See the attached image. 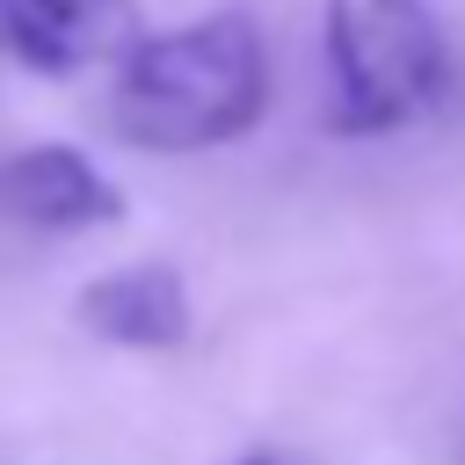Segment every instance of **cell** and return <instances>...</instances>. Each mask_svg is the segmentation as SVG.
I'll return each instance as SVG.
<instances>
[{"instance_id": "cell-1", "label": "cell", "mask_w": 465, "mask_h": 465, "mask_svg": "<svg viewBox=\"0 0 465 465\" xmlns=\"http://www.w3.org/2000/svg\"><path fill=\"white\" fill-rule=\"evenodd\" d=\"M269 116V44L247 7H211L109 73V131L138 153H211Z\"/></svg>"}, {"instance_id": "cell-2", "label": "cell", "mask_w": 465, "mask_h": 465, "mask_svg": "<svg viewBox=\"0 0 465 465\" xmlns=\"http://www.w3.org/2000/svg\"><path fill=\"white\" fill-rule=\"evenodd\" d=\"M327 58V131L385 138L429 116L450 87V44L429 0H327L320 15Z\"/></svg>"}, {"instance_id": "cell-3", "label": "cell", "mask_w": 465, "mask_h": 465, "mask_svg": "<svg viewBox=\"0 0 465 465\" xmlns=\"http://www.w3.org/2000/svg\"><path fill=\"white\" fill-rule=\"evenodd\" d=\"M145 44L138 0H0V58L73 80V73H116Z\"/></svg>"}, {"instance_id": "cell-4", "label": "cell", "mask_w": 465, "mask_h": 465, "mask_svg": "<svg viewBox=\"0 0 465 465\" xmlns=\"http://www.w3.org/2000/svg\"><path fill=\"white\" fill-rule=\"evenodd\" d=\"M0 218L29 232H102L124 225V189L80 145H22L0 160Z\"/></svg>"}, {"instance_id": "cell-5", "label": "cell", "mask_w": 465, "mask_h": 465, "mask_svg": "<svg viewBox=\"0 0 465 465\" xmlns=\"http://www.w3.org/2000/svg\"><path fill=\"white\" fill-rule=\"evenodd\" d=\"M73 320L109 349H182L196 327V305H189V276L174 262H124V269H102L80 283Z\"/></svg>"}, {"instance_id": "cell-6", "label": "cell", "mask_w": 465, "mask_h": 465, "mask_svg": "<svg viewBox=\"0 0 465 465\" xmlns=\"http://www.w3.org/2000/svg\"><path fill=\"white\" fill-rule=\"evenodd\" d=\"M232 465H283V458H269V450H247V458H232Z\"/></svg>"}]
</instances>
